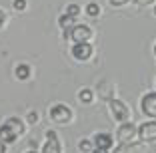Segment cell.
<instances>
[{"mask_svg":"<svg viewBox=\"0 0 156 153\" xmlns=\"http://www.w3.org/2000/svg\"><path fill=\"white\" fill-rule=\"evenodd\" d=\"M94 145H96V149H100V151H108V149L112 147V137L108 133H98L96 139H94Z\"/></svg>","mask_w":156,"mask_h":153,"instance_id":"30bf717a","label":"cell"},{"mask_svg":"<svg viewBox=\"0 0 156 153\" xmlns=\"http://www.w3.org/2000/svg\"><path fill=\"white\" fill-rule=\"evenodd\" d=\"M92 153H106V151H100V149H96V151H92Z\"/></svg>","mask_w":156,"mask_h":153,"instance_id":"603a6c76","label":"cell"},{"mask_svg":"<svg viewBox=\"0 0 156 153\" xmlns=\"http://www.w3.org/2000/svg\"><path fill=\"white\" fill-rule=\"evenodd\" d=\"M128 0H110V4H114V6H122V4H126Z\"/></svg>","mask_w":156,"mask_h":153,"instance_id":"d6986e66","label":"cell"},{"mask_svg":"<svg viewBox=\"0 0 156 153\" xmlns=\"http://www.w3.org/2000/svg\"><path fill=\"white\" fill-rule=\"evenodd\" d=\"M72 22H74V18H72V16H68V14L60 16V26L64 28V34H66V36H68V32L74 28V26H72Z\"/></svg>","mask_w":156,"mask_h":153,"instance_id":"8fae6325","label":"cell"},{"mask_svg":"<svg viewBox=\"0 0 156 153\" xmlns=\"http://www.w3.org/2000/svg\"><path fill=\"white\" fill-rule=\"evenodd\" d=\"M80 99H82L84 104H90L92 101V91L90 90H82L80 91Z\"/></svg>","mask_w":156,"mask_h":153,"instance_id":"5bb4252c","label":"cell"},{"mask_svg":"<svg viewBox=\"0 0 156 153\" xmlns=\"http://www.w3.org/2000/svg\"><path fill=\"white\" fill-rule=\"evenodd\" d=\"M154 12H156V8H154Z\"/></svg>","mask_w":156,"mask_h":153,"instance_id":"484cf974","label":"cell"},{"mask_svg":"<svg viewBox=\"0 0 156 153\" xmlns=\"http://www.w3.org/2000/svg\"><path fill=\"white\" fill-rule=\"evenodd\" d=\"M50 117L54 119V121H68L70 117H72V111H70L66 105H62V104H58V105H54V108L50 109Z\"/></svg>","mask_w":156,"mask_h":153,"instance_id":"8992f818","label":"cell"},{"mask_svg":"<svg viewBox=\"0 0 156 153\" xmlns=\"http://www.w3.org/2000/svg\"><path fill=\"white\" fill-rule=\"evenodd\" d=\"M138 137L144 141H154L156 139V121H146L138 127Z\"/></svg>","mask_w":156,"mask_h":153,"instance_id":"3957f363","label":"cell"},{"mask_svg":"<svg viewBox=\"0 0 156 153\" xmlns=\"http://www.w3.org/2000/svg\"><path fill=\"white\" fill-rule=\"evenodd\" d=\"M134 137H136V127L132 125V123H122L118 129V141L120 143H128V141H132Z\"/></svg>","mask_w":156,"mask_h":153,"instance_id":"277c9868","label":"cell"},{"mask_svg":"<svg viewBox=\"0 0 156 153\" xmlns=\"http://www.w3.org/2000/svg\"><path fill=\"white\" fill-rule=\"evenodd\" d=\"M138 6H148V4H152V0H134Z\"/></svg>","mask_w":156,"mask_h":153,"instance_id":"ac0fdd59","label":"cell"},{"mask_svg":"<svg viewBox=\"0 0 156 153\" xmlns=\"http://www.w3.org/2000/svg\"><path fill=\"white\" fill-rule=\"evenodd\" d=\"M142 111L148 117H156V91H150L142 98Z\"/></svg>","mask_w":156,"mask_h":153,"instance_id":"5b68a950","label":"cell"},{"mask_svg":"<svg viewBox=\"0 0 156 153\" xmlns=\"http://www.w3.org/2000/svg\"><path fill=\"white\" fill-rule=\"evenodd\" d=\"M4 24V14H2V10H0V26Z\"/></svg>","mask_w":156,"mask_h":153,"instance_id":"7402d4cb","label":"cell"},{"mask_svg":"<svg viewBox=\"0 0 156 153\" xmlns=\"http://www.w3.org/2000/svg\"><path fill=\"white\" fill-rule=\"evenodd\" d=\"M90 34H92V32H90V28H88V26L78 24V26H74L72 30L68 32V36H66V38H72L76 44H86L88 38H90Z\"/></svg>","mask_w":156,"mask_h":153,"instance_id":"7a4b0ae2","label":"cell"},{"mask_svg":"<svg viewBox=\"0 0 156 153\" xmlns=\"http://www.w3.org/2000/svg\"><path fill=\"white\" fill-rule=\"evenodd\" d=\"M72 56L76 60H88L92 56V46L88 44H74V48H72Z\"/></svg>","mask_w":156,"mask_h":153,"instance_id":"9c48e42d","label":"cell"},{"mask_svg":"<svg viewBox=\"0 0 156 153\" xmlns=\"http://www.w3.org/2000/svg\"><path fill=\"white\" fill-rule=\"evenodd\" d=\"M22 131H24V123L18 117H10L6 123L0 125V141L2 143H12V141H16V137Z\"/></svg>","mask_w":156,"mask_h":153,"instance_id":"6da1fadb","label":"cell"},{"mask_svg":"<svg viewBox=\"0 0 156 153\" xmlns=\"http://www.w3.org/2000/svg\"><path fill=\"white\" fill-rule=\"evenodd\" d=\"M154 52H156V46H154Z\"/></svg>","mask_w":156,"mask_h":153,"instance_id":"d4e9b609","label":"cell"},{"mask_svg":"<svg viewBox=\"0 0 156 153\" xmlns=\"http://www.w3.org/2000/svg\"><path fill=\"white\" fill-rule=\"evenodd\" d=\"M86 14L88 16H98V14H100V6H98L96 2H90V4L86 6Z\"/></svg>","mask_w":156,"mask_h":153,"instance_id":"4fadbf2b","label":"cell"},{"mask_svg":"<svg viewBox=\"0 0 156 153\" xmlns=\"http://www.w3.org/2000/svg\"><path fill=\"white\" fill-rule=\"evenodd\" d=\"M36 119H38V115H36V113H30V115H28V121H30V123H36Z\"/></svg>","mask_w":156,"mask_h":153,"instance_id":"ffe728a7","label":"cell"},{"mask_svg":"<svg viewBox=\"0 0 156 153\" xmlns=\"http://www.w3.org/2000/svg\"><path fill=\"white\" fill-rule=\"evenodd\" d=\"M78 147H80V151L88 153V151H90V149H92V143H90V141H88V139H82V141H80V143H78Z\"/></svg>","mask_w":156,"mask_h":153,"instance_id":"9a60e30c","label":"cell"},{"mask_svg":"<svg viewBox=\"0 0 156 153\" xmlns=\"http://www.w3.org/2000/svg\"><path fill=\"white\" fill-rule=\"evenodd\" d=\"M42 153H60V143L54 131H46V143H44Z\"/></svg>","mask_w":156,"mask_h":153,"instance_id":"ba28073f","label":"cell"},{"mask_svg":"<svg viewBox=\"0 0 156 153\" xmlns=\"http://www.w3.org/2000/svg\"><path fill=\"white\" fill-rule=\"evenodd\" d=\"M28 76H30V68H28L26 64H20V66L16 68V78H18V80H26Z\"/></svg>","mask_w":156,"mask_h":153,"instance_id":"7c38bea8","label":"cell"},{"mask_svg":"<svg viewBox=\"0 0 156 153\" xmlns=\"http://www.w3.org/2000/svg\"><path fill=\"white\" fill-rule=\"evenodd\" d=\"M28 153H36V151H28Z\"/></svg>","mask_w":156,"mask_h":153,"instance_id":"cb8c5ba5","label":"cell"},{"mask_svg":"<svg viewBox=\"0 0 156 153\" xmlns=\"http://www.w3.org/2000/svg\"><path fill=\"white\" fill-rule=\"evenodd\" d=\"M78 12H80V8H78L76 4H70L68 8H66V14H68V16H72V18H74V16H78Z\"/></svg>","mask_w":156,"mask_h":153,"instance_id":"2e32d148","label":"cell"},{"mask_svg":"<svg viewBox=\"0 0 156 153\" xmlns=\"http://www.w3.org/2000/svg\"><path fill=\"white\" fill-rule=\"evenodd\" d=\"M0 153H6V143H2V141H0Z\"/></svg>","mask_w":156,"mask_h":153,"instance_id":"44dd1931","label":"cell"},{"mask_svg":"<svg viewBox=\"0 0 156 153\" xmlns=\"http://www.w3.org/2000/svg\"><path fill=\"white\" fill-rule=\"evenodd\" d=\"M14 8L16 10H24L26 8V0H14Z\"/></svg>","mask_w":156,"mask_h":153,"instance_id":"e0dca14e","label":"cell"},{"mask_svg":"<svg viewBox=\"0 0 156 153\" xmlns=\"http://www.w3.org/2000/svg\"><path fill=\"white\" fill-rule=\"evenodd\" d=\"M110 108H112V113H114L116 119H118L120 123H126V119H128V109H126V105H124L122 101H118V99H110Z\"/></svg>","mask_w":156,"mask_h":153,"instance_id":"52a82bcc","label":"cell"}]
</instances>
